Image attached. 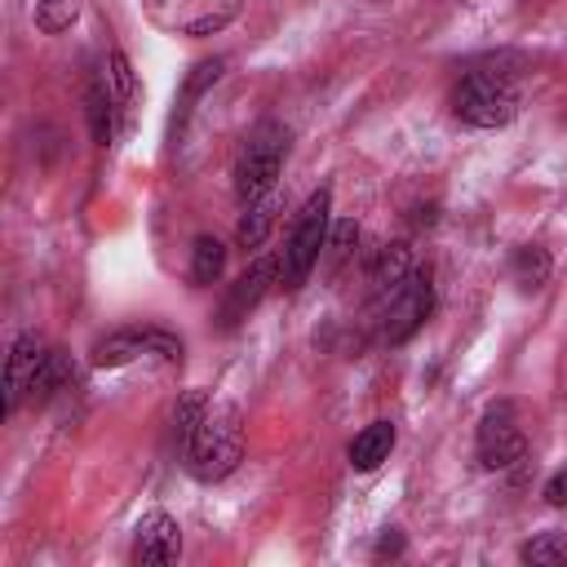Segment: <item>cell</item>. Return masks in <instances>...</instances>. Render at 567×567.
<instances>
[{
  "mask_svg": "<svg viewBox=\"0 0 567 567\" xmlns=\"http://www.w3.org/2000/svg\"><path fill=\"white\" fill-rule=\"evenodd\" d=\"M523 106L518 75L505 66H470L452 89V115L470 128H505Z\"/></svg>",
  "mask_w": 567,
  "mask_h": 567,
  "instance_id": "obj_1",
  "label": "cell"
},
{
  "mask_svg": "<svg viewBox=\"0 0 567 567\" xmlns=\"http://www.w3.org/2000/svg\"><path fill=\"white\" fill-rule=\"evenodd\" d=\"M244 461V421L235 403H213L199 421V430L190 434V443L182 447V465L190 478L199 483H221L226 474H235Z\"/></svg>",
  "mask_w": 567,
  "mask_h": 567,
  "instance_id": "obj_2",
  "label": "cell"
},
{
  "mask_svg": "<svg viewBox=\"0 0 567 567\" xmlns=\"http://www.w3.org/2000/svg\"><path fill=\"white\" fill-rule=\"evenodd\" d=\"M328 230H332V186H319L306 195L292 230H288V244L279 252V288H301L310 279V270L323 261V244H328Z\"/></svg>",
  "mask_w": 567,
  "mask_h": 567,
  "instance_id": "obj_3",
  "label": "cell"
},
{
  "mask_svg": "<svg viewBox=\"0 0 567 567\" xmlns=\"http://www.w3.org/2000/svg\"><path fill=\"white\" fill-rule=\"evenodd\" d=\"M288 124H279V120H261L248 137H244V146H239V155H235V195L248 204V199H257V195H266V190H275V182H279V168H284V159H288Z\"/></svg>",
  "mask_w": 567,
  "mask_h": 567,
  "instance_id": "obj_4",
  "label": "cell"
},
{
  "mask_svg": "<svg viewBox=\"0 0 567 567\" xmlns=\"http://www.w3.org/2000/svg\"><path fill=\"white\" fill-rule=\"evenodd\" d=\"M381 301V310H377V319H381V341H390V346H403V341H412L421 328H425V319L434 315V279H430V270L425 266H416L403 284H394L385 297H377Z\"/></svg>",
  "mask_w": 567,
  "mask_h": 567,
  "instance_id": "obj_5",
  "label": "cell"
},
{
  "mask_svg": "<svg viewBox=\"0 0 567 567\" xmlns=\"http://www.w3.org/2000/svg\"><path fill=\"white\" fill-rule=\"evenodd\" d=\"M474 452H478L483 470H509V465H518L527 456V430H523V416H518V408L509 399L492 403L478 416Z\"/></svg>",
  "mask_w": 567,
  "mask_h": 567,
  "instance_id": "obj_6",
  "label": "cell"
},
{
  "mask_svg": "<svg viewBox=\"0 0 567 567\" xmlns=\"http://www.w3.org/2000/svg\"><path fill=\"white\" fill-rule=\"evenodd\" d=\"M142 354H155L164 363H182V337L164 328H120L93 346V368H124Z\"/></svg>",
  "mask_w": 567,
  "mask_h": 567,
  "instance_id": "obj_7",
  "label": "cell"
},
{
  "mask_svg": "<svg viewBox=\"0 0 567 567\" xmlns=\"http://www.w3.org/2000/svg\"><path fill=\"white\" fill-rule=\"evenodd\" d=\"M275 279H279V257H257L235 284H230V292H226V301H221V315H217V323L230 332V328H239L257 306H261V297L275 288Z\"/></svg>",
  "mask_w": 567,
  "mask_h": 567,
  "instance_id": "obj_8",
  "label": "cell"
},
{
  "mask_svg": "<svg viewBox=\"0 0 567 567\" xmlns=\"http://www.w3.org/2000/svg\"><path fill=\"white\" fill-rule=\"evenodd\" d=\"M182 558V523L164 509H151L133 527V563L142 567H168Z\"/></svg>",
  "mask_w": 567,
  "mask_h": 567,
  "instance_id": "obj_9",
  "label": "cell"
},
{
  "mask_svg": "<svg viewBox=\"0 0 567 567\" xmlns=\"http://www.w3.org/2000/svg\"><path fill=\"white\" fill-rule=\"evenodd\" d=\"M44 354H49V346L35 332L13 337L9 359H4V416H13L22 408V399H31V385H35V372H40Z\"/></svg>",
  "mask_w": 567,
  "mask_h": 567,
  "instance_id": "obj_10",
  "label": "cell"
},
{
  "mask_svg": "<svg viewBox=\"0 0 567 567\" xmlns=\"http://www.w3.org/2000/svg\"><path fill=\"white\" fill-rule=\"evenodd\" d=\"M84 120H89V133H93L97 146H111L120 124H124V106L115 102V93H111V84H106V75L97 66H93V75L84 84Z\"/></svg>",
  "mask_w": 567,
  "mask_h": 567,
  "instance_id": "obj_11",
  "label": "cell"
},
{
  "mask_svg": "<svg viewBox=\"0 0 567 567\" xmlns=\"http://www.w3.org/2000/svg\"><path fill=\"white\" fill-rule=\"evenodd\" d=\"M394 439H399V430H394V421H368L354 439H350V447H346V461H350V470H359V474H372L377 465H385L390 461V452H394Z\"/></svg>",
  "mask_w": 567,
  "mask_h": 567,
  "instance_id": "obj_12",
  "label": "cell"
},
{
  "mask_svg": "<svg viewBox=\"0 0 567 567\" xmlns=\"http://www.w3.org/2000/svg\"><path fill=\"white\" fill-rule=\"evenodd\" d=\"M279 208H284V195H279V190H266V195L248 199V204H244V217H239V226H235V244H239L244 252H257V248L266 244V235L275 230Z\"/></svg>",
  "mask_w": 567,
  "mask_h": 567,
  "instance_id": "obj_13",
  "label": "cell"
},
{
  "mask_svg": "<svg viewBox=\"0 0 567 567\" xmlns=\"http://www.w3.org/2000/svg\"><path fill=\"white\" fill-rule=\"evenodd\" d=\"M416 270V261H412V248L399 239V244H377V252H372V261H368V288H372V297H385L394 284H403L408 275Z\"/></svg>",
  "mask_w": 567,
  "mask_h": 567,
  "instance_id": "obj_14",
  "label": "cell"
},
{
  "mask_svg": "<svg viewBox=\"0 0 567 567\" xmlns=\"http://www.w3.org/2000/svg\"><path fill=\"white\" fill-rule=\"evenodd\" d=\"M221 71H226V58H204V62H195V66L186 71L182 93H177V111H173V133H182V128H186V120H190L195 102H199V97L221 80Z\"/></svg>",
  "mask_w": 567,
  "mask_h": 567,
  "instance_id": "obj_15",
  "label": "cell"
},
{
  "mask_svg": "<svg viewBox=\"0 0 567 567\" xmlns=\"http://www.w3.org/2000/svg\"><path fill=\"white\" fill-rule=\"evenodd\" d=\"M549 275H554V257H549L540 244L514 248V257H509V279L518 284V292H540V288L549 284Z\"/></svg>",
  "mask_w": 567,
  "mask_h": 567,
  "instance_id": "obj_16",
  "label": "cell"
},
{
  "mask_svg": "<svg viewBox=\"0 0 567 567\" xmlns=\"http://www.w3.org/2000/svg\"><path fill=\"white\" fill-rule=\"evenodd\" d=\"M221 270H226V244L217 235H195V244H190V284L208 288V284L221 279Z\"/></svg>",
  "mask_w": 567,
  "mask_h": 567,
  "instance_id": "obj_17",
  "label": "cell"
},
{
  "mask_svg": "<svg viewBox=\"0 0 567 567\" xmlns=\"http://www.w3.org/2000/svg\"><path fill=\"white\" fill-rule=\"evenodd\" d=\"M66 385H71V359H66L62 350H49L44 363H40V372H35L31 399H35V403H49V399H58Z\"/></svg>",
  "mask_w": 567,
  "mask_h": 567,
  "instance_id": "obj_18",
  "label": "cell"
},
{
  "mask_svg": "<svg viewBox=\"0 0 567 567\" xmlns=\"http://www.w3.org/2000/svg\"><path fill=\"white\" fill-rule=\"evenodd\" d=\"M208 408H213V403H208L204 390H186V394L177 399V408H173V443H177V456H182V447L190 443V434L199 430V421H204Z\"/></svg>",
  "mask_w": 567,
  "mask_h": 567,
  "instance_id": "obj_19",
  "label": "cell"
},
{
  "mask_svg": "<svg viewBox=\"0 0 567 567\" xmlns=\"http://www.w3.org/2000/svg\"><path fill=\"white\" fill-rule=\"evenodd\" d=\"M518 558L532 563V567H554V563H567V532H540L532 540L518 545Z\"/></svg>",
  "mask_w": 567,
  "mask_h": 567,
  "instance_id": "obj_20",
  "label": "cell"
},
{
  "mask_svg": "<svg viewBox=\"0 0 567 567\" xmlns=\"http://www.w3.org/2000/svg\"><path fill=\"white\" fill-rule=\"evenodd\" d=\"M354 244H359V226L346 217V221H337L332 230H328V244H323V270L328 275H337L350 257H354Z\"/></svg>",
  "mask_w": 567,
  "mask_h": 567,
  "instance_id": "obj_21",
  "label": "cell"
},
{
  "mask_svg": "<svg viewBox=\"0 0 567 567\" xmlns=\"http://www.w3.org/2000/svg\"><path fill=\"white\" fill-rule=\"evenodd\" d=\"M75 18H80V0H35V27H40L44 35L71 31Z\"/></svg>",
  "mask_w": 567,
  "mask_h": 567,
  "instance_id": "obj_22",
  "label": "cell"
},
{
  "mask_svg": "<svg viewBox=\"0 0 567 567\" xmlns=\"http://www.w3.org/2000/svg\"><path fill=\"white\" fill-rule=\"evenodd\" d=\"M230 18H235V0H226V9H217V13H204V18L186 22V35H208V31H221Z\"/></svg>",
  "mask_w": 567,
  "mask_h": 567,
  "instance_id": "obj_23",
  "label": "cell"
},
{
  "mask_svg": "<svg viewBox=\"0 0 567 567\" xmlns=\"http://www.w3.org/2000/svg\"><path fill=\"white\" fill-rule=\"evenodd\" d=\"M554 509H567V470H554L549 478H545V492H540Z\"/></svg>",
  "mask_w": 567,
  "mask_h": 567,
  "instance_id": "obj_24",
  "label": "cell"
},
{
  "mask_svg": "<svg viewBox=\"0 0 567 567\" xmlns=\"http://www.w3.org/2000/svg\"><path fill=\"white\" fill-rule=\"evenodd\" d=\"M403 554V532L399 527H385L381 540H377V558H399Z\"/></svg>",
  "mask_w": 567,
  "mask_h": 567,
  "instance_id": "obj_25",
  "label": "cell"
}]
</instances>
